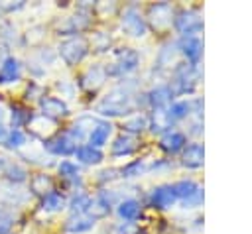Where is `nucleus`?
<instances>
[{
  "instance_id": "1",
  "label": "nucleus",
  "mask_w": 252,
  "mask_h": 234,
  "mask_svg": "<svg viewBox=\"0 0 252 234\" xmlns=\"http://www.w3.org/2000/svg\"><path fill=\"white\" fill-rule=\"evenodd\" d=\"M132 110H134V100H132L130 92L124 88H114L96 106V112H100L104 116H120V114H128Z\"/></svg>"
},
{
  "instance_id": "2",
  "label": "nucleus",
  "mask_w": 252,
  "mask_h": 234,
  "mask_svg": "<svg viewBox=\"0 0 252 234\" xmlns=\"http://www.w3.org/2000/svg\"><path fill=\"white\" fill-rule=\"evenodd\" d=\"M197 83V73H195V65L191 63H177L173 69V77H171V92L173 94H185L191 92L195 88Z\"/></svg>"
},
{
  "instance_id": "3",
  "label": "nucleus",
  "mask_w": 252,
  "mask_h": 234,
  "mask_svg": "<svg viewBox=\"0 0 252 234\" xmlns=\"http://www.w3.org/2000/svg\"><path fill=\"white\" fill-rule=\"evenodd\" d=\"M87 51H89V43H87V39L81 37V35L69 37V39H65V41L59 45V55H61V59H63L69 67L81 63L83 57L87 55Z\"/></svg>"
},
{
  "instance_id": "4",
  "label": "nucleus",
  "mask_w": 252,
  "mask_h": 234,
  "mask_svg": "<svg viewBox=\"0 0 252 234\" xmlns=\"http://www.w3.org/2000/svg\"><path fill=\"white\" fill-rule=\"evenodd\" d=\"M173 28L183 35H197L203 29V18L195 10H181L173 18Z\"/></svg>"
},
{
  "instance_id": "5",
  "label": "nucleus",
  "mask_w": 252,
  "mask_h": 234,
  "mask_svg": "<svg viewBox=\"0 0 252 234\" xmlns=\"http://www.w3.org/2000/svg\"><path fill=\"white\" fill-rule=\"evenodd\" d=\"M120 24H122V29L132 37H142L148 31V24L136 8H126L124 14H122Z\"/></svg>"
},
{
  "instance_id": "6",
  "label": "nucleus",
  "mask_w": 252,
  "mask_h": 234,
  "mask_svg": "<svg viewBox=\"0 0 252 234\" xmlns=\"http://www.w3.org/2000/svg\"><path fill=\"white\" fill-rule=\"evenodd\" d=\"M140 65V55L134 49H122L112 63V67H106V75H126L132 73Z\"/></svg>"
},
{
  "instance_id": "7",
  "label": "nucleus",
  "mask_w": 252,
  "mask_h": 234,
  "mask_svg": "<svg viewBox=\"0 0 252 234\" xmlns=\"http://www.w3.org/2000/svg\"><path fill=\"white\" fill-rule=\"evenodd\" d=\"M173 187V193L177 199H181L185 205H201L203 203V189L195 181H177Z\"/></svg>"
},
{
  "instance_id": "8",
  "label": "nucleus",
  "mask_w": 252,
  "mask_h": 234,
  "mask_svg": "<svg viewBox=\"0 0 252 234\" xmlns=\"http://www.w3.org/2000/svg\"><path fill=\"white\" fill-rule=\"evenodd\" d=\"M148 18H150L152 28H156V29L161 31V29H165V28L171 26V22H173V10H171V6L167 2H159V4L150 6Z\"/></svg>"
},
{
  "instance_id": "9",
  "label": "nucleus",
  "mask_w": 252,
  "mask_h": 234,
  "mask_svg": "<svg viewBox=\"0 0 252 234\" xmlns=\"http://www.w3.org/2000/svg\"><path fill=\"white\" fill-rule=\"evenodd\" d=\"M45 147H47V151L53 153V155H69V153H75L77 142L65 132V134H59V136L47 140Z\"/></svg>"
},
{
  "instance_id": "10",
  "label": "nucleus",
  "mask_w": 252,
  "mask_h": 234,
  "mask_svg": "<svg viewBox=\"0 0 252 234\" xmlns=\"http://www.w3.org/2000/svg\"><path fill=\"white\" fill-rule=\"evenodd\" d=\"M39 106H41L43 116L45 118H51V120L53 118H63V116L69 114L67 104L61 98H57V96H41L39 98Z\"/></svg>"
},
{
  "instance_id": "11",
  "label": "nucleus",
  "mask_w": 252,
  "mask_h": 234,
  "mask_svg": "<svg viewBox=\"0 0 252 234\" xmlns=\"http://www.w3.org/2000/svg\"><path fill=\"white\" fill-rule=\"evenodd\" d=\"M179 51L191 61V65H195L199 59H201V53H203V43L197 35H183L177 43Z\"/></svg>"
},
{
  "instance_id": "12",
  "label": "nucleus",
  "mask_w": 252,
  "mask_h": 234,
  "mask_svg": "<svg viewBox=\"0 0 252 234\" xmlns=\"http://www.w3.org/2000/svg\"><path fill=\"white\" fill-rule=\"evenodd\" d=\"M171 98H173V92L167 85H159L148 92V102L154 110H165L171 104Z\"/></svg>"
},
{
  "instance_id": "13",
  "label": "nucleus",
  "mask_w": 252,
  "mask_h": 234,
  "mask_svg": "<svg viewBox=\"0 0 252 234\" xmlns=\"http://www.w3.org/2000/svg\"><path fill=\"white\" fill-rule=\"evenodd\" d=\"M175 201H177V197H175L171 185H159V187H156L152 191V197H150V203H152L154 208H169Z\"/></svg>"
},
{
  "instance_id": "14",
  "label": "nucleus",
  "mask_w": 252,
  "mask_h": 234,
  "mask_svg": "<svg viewBox=\"0 0 252 234\" xmlns=\"http://www.w3.org/2000/svg\"><path fill=\"white\" fill-rule=\"evenodd\" d=\"M185 144H187V138H185V134H181V132H165L161 138H159V147L165 151V153H177V151H181L183 147H185Z\"/></svg>"
},
{
  "instance_id": "15",
  "label": "nucleus",
  "mask_w": 252,
  "mask_h": 234,
  "mask_svg": "<svg viewBox=\"0 0 252 234\" xmlns=\"http://www.w3.org/2000/svg\"><path fill=\"white\" fill-rule=\"evenodd\" d=\"M203 157H205V149L201 144H189L187 147H183V155H181V163L189 169H199L203 165Z\"/></svg>"
},
{
  "instance_id": "16",
  "label": "nucleus",
  "mask_w": 252,
  "mask_h": 234,
  "mask_svg": "<svg viewBox=\"0 0 252 234\" xmlns=\"http://www.w3.org/2000/svg\"><path fill=\"white\" fill-rule=\"evenodd\" d=\"M104 79H106V69L94 65V67H91V69L83 75L81 85H83V88H87V90H96V88L104 83Z\"/></svg>"
},
{
  "instance_id": "17",
  "label": "nucleus",
  "mask_w": 252,
  "mask_h": 234,
  "mask_svg": "<svg viewBox=\"0 0 252 234\" xmlns=\"http://www.w3.org/2000/svg\"><path fill=\"white\" fill-rule=\"evenodd\" d=\"M138 149V140L132 134H122L112 144V155H130Z\"/></svg>"
},
{
  "instance_id": "18",
  "label": "nucleus",
  "mask_w": 252,
  "mask_h": 234,
  "mask_svg": "<svg viewBox=\"0 0 252 234\" xmlns=\"http://www.w3.org/2000/svg\"><path fill=\"white\" fill-rule=\"evenodd\" d=\"M20 79V63L14 57H6L0 67V85H8Z\"/></svg>"
},
{
  "instance_id": "19",
  "label": "nucleus",
  "mask_w": 252,
  "mask_h": 234,
  "mask_svg": "<svg viewBox=\"0 0 252 234\" xmlns=\"http://www.w3.org/2000/svg\"><path fill=\"white\" fill-rule=\"evenodd\" d=\"M110 132H112V126L108 124V122H98L93 130H91V134H89V146H93V147H102L106 142H108V136H110Z\"/></svg>"
},
{
  "instance_id": "20",
  "label": "nucleus",
  "mask_w": 252,
  "mask_h": 234,
  "mask_svg": "<svg viewBox=\"0 0 252 234\" xmlns=\"http://www.w3.org/2000/svg\"><path fill=\"white\" fill-rule=\"evenodd\" d=\"M118 216L124 218L126 222H134L142 216V205L134 199H126L118 205Z\"/></svg>"
},
{
  "instance_id": "21",
  "label": "nucleus",
  "mask_w": 252,
  "mask_h": 234,
  "mask_svg": "<svg viewBox=\"0 0 252 234\" xmlns=\"http://www.w3.org/2000/svg\"><path fill=\"white\" fill-rule=\"evenodd\" d=\"M94 226V218L93 216H87V214H73L67 222H65V228L73 234H79V232H87Z\"/></svg>"
},
{
  "instance_id": "22",
  "label": "nucleus",
  "mask_w": 252,
  "mask_h": 234,
  "mask_svg": "<svg viewBox=\"0 0 252 234\" xmlns=\"http://www.w3.org/2000/svg\"><path fill=\"white\" fill-rule=\"evenodd\" d=\"M191 106H193V102H189V100H177V102H171V104L165 108V114H167L169 122H177V120L189 116Z\"/></svg>"
},
{
  "instance_id": "23",
  "label": "nucleus",
  "mask_w": 252,
  "mask_h": 234,
  "mask_svg": "<svg viewBox=\"0 0 252 234\" xmlns=\"http://www.w3.org/2000/svg\"><path fill=\"white\" fill-rule=\"evenodd\" d=\"M75 155L81 163H100L102 161V151L93 146H79L75 149Z\"/></svg>"
},
{
  "instance_id": "24",
  "label": "nucleus",
  "mask_w": 252,
  "mask_h": 234,
  "mask_svg": "<svg viewBox=\"0 0 252 234\" xmlns=\"http://www.w3.org/2000/svg\"><path fill=\"white\" fill-rule=\"evenodd\" d=\"M30 120H32V112L26 106L12 104V124L16 130H20V126H28Z\"/></svg>"
},
{
  "instance_id": "25",
  "label": "nucleus",
  "mask_w": 252,
  "mask_h": 234,
  "mask_svg": "<svg viewBox=\"0 0 252 234\" xmlns=\"http://www.w3.org/2000/svg\"><path fill=\"white\" fill-rule=\"evenodd\" d=\"M30 187H32V191H33L35 195H43V197H45L47 193L53 191V181H51L47 175H35V177L32 179Z\"/></svg>"
},
{
  "instance_id": "26",
  "label": "nucleus",
  "mask_w": 252,
  "mask_h": 234,
  "mask_svg": "<svg viewBox=\"0 0 252 234\" xmlns=\"http://www.w3.org/2000/svg\"><path fill=\"white\" fill-rule=\"evenodd\" d=\"M91 197L89 195H85V193H77L73 199H71V203H69V208H71V212L73 214H85L89 208H91Z\"/></svg>"
},
{
  "instance_id": "27",
  "label": "nucleus",
  "mask_w": 252,
  "mask_h": 234,
  "mask_svg": "<svg viewBox=\"0 0 252 234\" xmlns=\"http://www.w3.org/2000/svg\"><path fill=\"white\" fill-rule=\"evenodd\" d=\"M63 205H65L63 195H59L57 191H51V193H47V195L41 199V206H43L45 210H59V208H63Z\"/></svg>"
},
{
  "instance_id": "28",
  "label": "nucleus",
  "mask_w": 252,
  "mask_h": 234,
  "mask_svg": "<svg viewBox=\"0 0 252 234\" xmlns=\"http://www.w3.org/2000/svg\"><path fill=\"white\" fill-rule=\"evenodd\" d=\"M124 128H126L128 132H132V134H138V132H142L144 128H148V118L142 116V114H134L132 118H128V120L124 122Z\"/></svg>"
},
{
  "instance_id": "29",
  "label": "nucleus",
  "mask_w": 252,
  "mask_h": 234,
  "mask_svg": "<svg viewBox=\"0 0 252 234\" xmlns=\"http://www.w3.org/2000/svg\"><path fill=\"white\" fill-rule=\"evenodd\" d=\"M156 114H154V132L158 130V132H161V130H165V128H169L171 126V122H169V118H167V114H165V110H154Z\"/></svg>"
},
{
  "instance_id": "30",
  "label": "nucleus",
  "mask_w": 252,
  "mask_h": 234,
  "mask_svg": "<svg viewBox=\"0 0 252 234\" xmlns=\"http://www.w3.org/2000/svg\"><path fill=\"white\" fill-rule=\"evenodd\" d=\"M6 146L8 147H20L22 144H26V134L22 132V130H12V132H8V136H6Z\"/></svg>"
},
{
  "instance_id": "31",
  "label": "nucleus",
  "mask_w": 252,
  "mask_h": 234,
  "mask_svg": "<svg viewBox=\"0 0 252 234\" xmlns=\"http://www.w3.org/2000/svg\"><path fill=\"white\" fill-rule=\"evenodd\" d=\"M26 169H22L20 165H8L6 167V177L10 179V181H16V183H22V181H26Z\"/></svg>"
},
{
  "instance_id": "32",
  "label": "nucleus",
  "mask_w": 252,
  "mask_h": 234,
  "mask_svg": "<svg viewBox=\"0 0 252 234\" xmlns=\"http://www.w3.org/2000/svg\"><path fill=\"white\" fill-rule=\"evenodd\" d=\"M59 173L63 177H77L79 175V167L75 163H71V161H61L59 163Z\"/></svg>"
},
{
  "instance_id": "33",
  "label": "nucleus",
  "mask_w": 252,
  "mask_h": 234,
  "mask_svg": "<svg viewBox=\"0 0 252 234\" xmlns=\"http://www.w3.org/2000/svg\"><path fill=\"white\" fill-rule=\"evenodd\" d=\"M6 136H8L6 126H4V124H0V142H4V140H6Z\"/></svg>"
},
{
  "instance_id": "34",
  "label": "nucleus",
  "mask_w": 252,
  "mask_h": 234,
  "mask_svg": "<svg viewBox=\"0 0 252 234\" xmlns=\"http://www.w3.org/2000/svg\"><path fill=\"white\" fill-rule=\"evenodd\" d=\"M0 167H2V161H0Z\"/></svg>"
}]
</instances>
